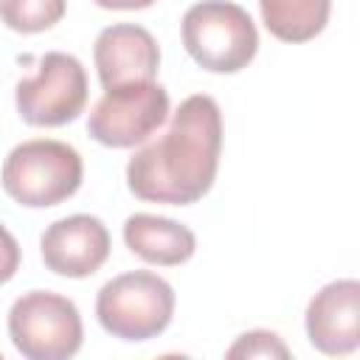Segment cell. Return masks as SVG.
Listing matches in <instances>:
<instances>
[{"mask_svg":"<svg viewBox=\"0 0 360 360\" xmlns=\"http://www.w3.org/2000/svg\"><path fill=\"white\" fill-rule=\"evenodd\" d=\"M222 112L205 96H188L163 135L141 146L127 163V186L143 202L191 205L202 200L219 169Z\"/></svg>","mask_w":360,"mask_h":360,"instance_id":"cell-1","label":"cell"},{"mask_svg":"<svg viewBox=\"0 0 360 360\" xmlns=\"http://www.w3.org/2000/svg\"><path fill=\"white\" fill-rule=\"evenodd\" d=\"M82 155L53 138H34L17 143L0 172L3 191L25 208H51L73 197L82 186Z\"/></svg>","mask_w":360,"mask_h":360,"instance_id":"cell-2","label":"cell"},{"mask_svg":"<svg viewBox=\"0 0 360 360\" xmlns=\"http://www.w3.org/2000/svg\"><path fill=\"white\" fill-rule=\"evenodd\" d=\"M188 56L208 73H239L259 51V31L250 14L231 0H200L180 22Z\"/></svg>","mask_w":360,"mask_h":360,"instance_id":"cell-3","label":"cell"},{"mask_svg":"<svg viewBox=\"0 0 360 360\" xmlns=\"http://www.w3.org/2000/svg\"><path fill=\"white\" fill-rule=\"evenodd\" d=\"M174 315V290L152 270L110 278L96 295V318L112 338L141 343L158 338Z\"/></svg>","mask_w":360,"mask_h":360,"instance_id":"cell-4","label":"cell"},{"mask_svg":"<svg viewBox=\"0 0 360 360\" xmlns=\"http://www.w3.org/2000/svg\"><path fill=\"white\" fill-rule=\"evenodd\" d=\"M8 338L28 360H68L82 349L79 307L51 290H31L8 309Z\"/></svg>","mask_w":360,"mask_h":360,"instance_id":"cell-5","label":"cell"},{"mask_svg":"<svg viewBox=\"0 0 360 360\" xmlns=\"http://www.w3.org/2000/svg\"><path fill=\"white\" fill-rule=\"evenodd\" d=\"M14 104L28 127H62L76 121L87 104L84 65L73 53L48 51L39 59L37 76L17 84Z\"/></svg>","mask_w":360,"mask_h":360,"instance_id":"cell-6","label":"cell"},{"mask_svg":"<svg viewBox=\"0 0 360 360\" xmlns=\"http://www.w3.org/2000/svg\"><path fill=\"white\" fill-rule=\"evenodd\" d=\"M169 118V93L158 82L104 90L87 118V132L101 146L129 149L149 141Z\"/></svg>","mask_w":360,"mask_h":360,"instance_id":"cell-7","label":"cell"},{"mask_svg":"<svg viewBox=\"0 0 360 360\" xmlns=\"http://www.w3.org/2000/svg\"><path fill=\"white\" fill-rule=\"evenodd\" d=\"M110 231L93 214H70L51 222L39 236V253L51 273L87 278L110 259Z\"/></svg>","mask_w":360,"mask_h":360,"instance_id":"cell-8","label":"cell"},{"mask_svg":"<svg viewBox=\"0 0 360 360\" xmlns=\"http://www.w3.org/2000/svg\"><path fill=\"white\" fill-rule=\"evenodd\" d=\"M96 73L104 90L155 82L160 70V48L155 37L135 22L107 25L93 45Z\"/></svg>","mask_w":360,"mask_h":360,"instance_id":"cell-9","label":"cell"},{"mask_svg":"<svg viewBox=\"0 0 360 360\" xmlns=\"http://www.w3.org/2000/svg\"><path fill=\"white\" fill-rule=\"evenodd\" d=\"M309 343L323 354H352L360 346V284L338 278L321 287L304 315Z\"/></svg>","mask_w":360,"mask_h":360,"instance_id":"cell-10","label":"cell"},{"mask_svg":"<svg viewBox=\"0 0 360 360\" xmlns=\"http://www.w3.org/2000/svg\"><path fill=\"white\" fill-rule=\"evenodd\" d=\"M124 242L138 259L160 267H177L188 262L197 250V236L188 225L169 217H158V214L127 217Z\"/></svg>","mask_w":360,"mask_h":360,"instance_id":"cell-11","label":"cell"},{"mask_svg":"<svg viewBox=\"0 0 360 360\" xmlns=\"http://www.w3.org/2000/svg\"><path fill=\"white\" fill-rule=\"evenodd\" d=\"M264 28L281 42L315 39L332 11V0H259Z\"/></svg>","mask_w":360,"mask_h":360,"instance_id":"cell-12","label":"cell"},{"mask_svg":"<svg viewBox=\"0 0 360 360\" xmlns=\"http://www.w3.org/2000/svg\"><path fill=\"white\" fill-rule=\"evenodd\" d=\"M68 11V0H0V22L17 34L53 28Z\"/></svg>","mask_w":360,"mask_h":360,"instance_id":"cell-13","label":"cell"},{"mask_svg":"<svg viewBox=\"0 0 360 360\" xmlns=\"http://www.w3.org/2000/svg\"><path fill=\"white\" fill-rule=\"evenodd\" d=\"M225 357H231V360H236V357H281L284 360V357H290V349H287V343L276 332L253 329V332L239 335L228 346Z\"/></svg>","mask_w":360,"mask_h":360,"instance_id":"cell-14","label":"cell"},{"mask_svg":"<svg viewBox=\"0 0 360 360\" xmlns=\"http://www.w3.org/2000/svg\"><path fill=\"white\" fill-rule=\"evenodd\" d=\"M20 245H17V239L11 236V231L0 222V284H6V281H11L14 276H17V270H20Z\"/></svg>","mask_w":360,"mask_h":360,"instance_id":"cell-15","label":"cell"},{"mask_svg":"<svg viewBox=\"0 0 360 360\" xmlns=\"http://www.w3.org/2000/svg\"><path fill=\"white\" fill-rule=\"evenodd\" d=\"M93 3L112 11H138V8H149L155 0H93Z\"/></svg>","mask_w":360,"mask_h":360,"instance_id":"cell-16","label":"cell"}]
</instances>
